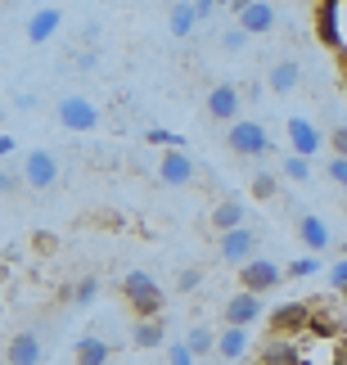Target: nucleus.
Listing matches in <instances>:
<instances>
[{"label":"nucleus","instance_id":"obj_4","mask_svg":"<svg viewBox=\"0 0 347 365\" xmlns=\"http://www.w3.org/2000/svg\"><path fill=\"white\" fill-rule=\"evenodd\" d=\"M284 135H289V153H302V158H321L325 145H329V135H325V131H321V126H316L311 118H302V113L289 118Z\"/></svg>","mask_w":347,"mask_h":365},{"label":"nucleus","instance_id":"obj_23","mask_svg":"<svg viewBox=\"0 0 347 365\" xmlns=\"http://www.w3.org/2000/svg\"><path fill=\"white\" fill-rule=\"evenodd\" d=\"M194 27H199V9H194V0H176V5L167 9V32L172 36H194Z\"/></svg>","mask_w":347,"mask_h":365},{"label":"nucleus","instance_id":"obj_6","mask_svg":"<svg viewBox=\"0 0 347 365\" xmlns=\"http://www.w3.org/2000/svg\"><path fill=\"white\" fill-rule=\"evenodd\" d=\"M311 312H316L311 302H284V307H275V312H271V325H266L271 339H298V334H307Z\"/></svg>","mask_w":347,"mask_h":365},{"label":"nucleus","instance_id":"obj_29","mask_svg":"<svg viewBox=\"0 0 347 365\" xmlns=\"http://www.w3.org/2000/svg\"><path fill=\"white\" fill-rule=\"evenodd\" d=\"M253 199H261V203H271L275 194H280V176H271V172H253Z\"/></svg>","mask_w":347,"mask_h":365},{"label":"nucleus","instance_id":"obj_15","mask_svg":"<svg viewBox=\"0 0 347 365\" xmlns=\"http://www.w3.org/2000/svg\"><path fill=\"white\" fill-rule=\"evenodd\" d=\"M248 347H253V334H248V325H221V329H217V356H221V361H244Z\"/></svg>","mask_w":347,"mask_h":365},{"label":"nucleus","instance_id":"obj_17","mask_svg":"<svg viewBox=\"0 0 347 365\" xmlns=\"http://www.w3.org/2000/svg\"><path fill=\"white\" fill-rule=\"evenodd\" d=\"M234 23H244L253 36H271L275 27H280V14H275V5H271V0H253V5H248V9H244Z\"/></svg>","mask_w":347,"mask_h":365},{"label":"nucleus","instance_id":"obj_21","mask_svg":"<svg viewBox=\"0 0 347 365\" xmlns=\"http://www.w3.org/2000/svg\"><path fill=\"white\" fill-rule=\"evenodd\" d=\"M131 343L145 347V352H154V347H167V325H162V316L135 320V325H131Z\"/></svg>","mask_w":347,"mask_h":365},{"label":"nucleus","instance_id":"obj_35","mask_svg":"<svg viewBox=\"0 0 347 365\" xmlns=\"http://www.w3.org/2000/svg\"><path fill=\"white\" fill-rule=\"evenodd\" d=\"M329 149H334V153H343V158H347V122L329 126Z\"/></svg>","mask_w":347,"mask_h":365},{"label":"nucleus","instance_id":"obj_31","mask_svg":"<svg viewBox=\"0 0 347 365\" xmlns=\"http://www.w3.org/2000/svg\"><path fill=\"white\" fill-rule=\"evenodd\" d=\"M325 176L334 180L338 190H347V158H343V153H329V158H325Z\"/></svg>","mask_w":347,"mask_h":365},{"label":"nucleus","instance_id":"obj_8","mask_svg":"<svg viewBox=\"0 0 347 365\" xmlns=\"http://www.w3.org/2000/svg\"><path fill=\"white\" fill-rule=\"evenodd\" d=\"M239 108H244V86H234V81H217L212 91H207V118L212 122H239Z\"/></svg>","mask_w":347,"mask_h":365},{"label":"nucleus","instance_id":"obj_11","mask_svg":"<svg viewBox=\"0 0 347 365\" xmlns=\"http://www.w3.org/2000/svg\"><path fill=\"white\" fill-rule=\"evenodd\" d=\"M5 361H9V365H46V343H41V334H36V329H19V334H9V343H5Z\"/></svg>","mask_w":347,"mask_h":365},{"label":"nucleus","instance_id":"obj_3","mask_svg":"<svg viewBox=\"0 0 347 365\" xmlns=\"http://www.w3.org/2000/svg\"><path fill=\"white\" fill-rule=\"evenodd\" d=\"M54 113H59V126H63V131H77V135H90V131H100V122H104L100 104H95V100H86V95H63Z\"/></svg>","mask_w":347,"mask_h":365},{"label":"nucleus","instance_id":"obj_42","mask_svg":"<svg viewBox=\"0 0 347 365\" xmlns=\"http://www.w3.org/2000/svg\"><path fill=\"white\" fill-rule=\"evenodd\" d=\"M217 5H234V0H217Z\"/></svg>","mask_w":347,"mask_h":365},{"label":"nucleus","instance_id":"obj_25","mask_svg":"<svg viewBox=\"0 0 347 365\" xmlns=\"http://www.w3.org/2000/svg\"><path fill=\"white\" fill-rule=\"evenodd\" d=\"M100 293H104V284L95 275H81L73 289H68V302L73 307H90V302H100Z\"/></svg>","mask_w":347,"mask_h":365},{"label":"nucleus","instance_id":"obj_18","mask_svg":"<svg viewBox=\"0 0 347 365\" xmlns=\"http://www.w3.org/2000/svg\"><path fill=\"white\" fill-rule=\"evenodd\" d=\"M298 86H302V68H298V59L271 63V73H266V91H271V95H294Z\"/></svg>","mask_w":347,"mask_h":365},{"label":"nucleus","instance_id":"obj_39","mask_svg":"<svg viewBox=\"0 0 347 365\" xmlns=\"http://www.w3.org/2000/svg\"><path fill=\"white\" fill-rule=\"evenodd\" d=\"M14 149H19V140H14V135L5 131V135H0V153H14Z\"/></svg>","mask_w":347,"mask_h":365},{"label":"nucleus","instance_id":"obj_30","mask_svg":"<svg viewBox=\"0 0 347 365\" xmlns=\"http://www.w3.org/2000/svg\"><path fill=\"white\" fill-rule=\"evenodd\" d=\"M145 145H162V149H180V145H185V135H176V131H167V126H149V131H145Z\"/></svg>","mask_w":347,"mask_h":365},{"label":"nucleus","instance_id":"obj_26","mask_svg":"<svg viewBox=\"0 0 347 365\" xmlns=\"http://www.w3.org/2000/svg\"><path fill=\"white\" fill-rule=\"evenodd\" d=\"M280 172H284V180H294V185H307V180H311V158H302V153H284Z\"/></svg>","mask_w":347,"mask_h":365},{"label":"nucleus","instance_id":"obj_32","mask_svg":"<svg viewBox=\"0 0 347 365\" xmlns=\"http://www.w3.org/2000/svg\"><path fill=\"white\" fill-rule=\"evenodd\" d=\"M316 271H321V257H294V262H289V279H307V275H316Z\"/></svg>","mask_w":347,"mask_h":365},{"label":"nucleus","instance_id":"obj_43","mask_svg":"<svg viewBox=\"0 0 347 365\" xmlns=\"http://www.w3.org/2000/svg\"><path fill=\"white\" fill-rule=\"evenodd\" d=\"M343 298H347V289H343Z\"/></svg>","mask_w":347,"mask_h":365},{"label":"nucleus","instance_id":"obj_19","mask_svg":"<svg viewBox=\"0 0 347 365\" xmlns=\"http://www.w3.org/2000/svg\"><path fill=\"white\" fill-rule=\"evenodd\" d=\"M257 365H311L307 356H302V347L294 339H271L266 347H261Z\"/></svg>","mask_w":347,"mask_h":365},{"label":"nucleus","instance_id":"obj_36","mask_svg":"<svg viewBox=\"0 0 347 365\" xmlns=\"http://www.w3.org/2000/svg\"><path fill=\"white\" fill-rule=\"evenodd\" d=\"M23 185H27L23 172H0V194H19Z\"/></svg>","mask_w":347,"mask_h":365},{"label":"nucleus","instance_id":"obj_2","mask_svg":"<svg viewBox=\"0 0 347 365\" xmlns=\"http://www.w3.org/2000/svg\"><path fill=\"white\" fill-rule=\"evenodd\" d=\"M226 145H230V153H239V158H266L275 149V140H271V131L261 122L239 118V122L226 126Z\"/></svg>","mask_w":347,"mask_h":365},{"label":"nucleus","instance_id":"obj_28","mask_svg":"<svg viewBox=\"0 0 347 365\" xmlns=\"http://www.w3.org/2000/svg\"><path fill=\"white\" fill-rule=\"evenodd\" d=\"M248 36H253V32H248L244 23H230L226 32H221V50H226V54H244L248 50Z\"/></svg>","mask_w":347,"mask_h":365},{"label":"nucleus","instance_id":"obj_37","mask_svg":"<svg viewBox=\"0 0 347 365\" xmlns=\"http://www.w3.org/2000/svg\"><path fill=\"white\" fill-rule=\"evenodd\" d=\"M329 289H347V262H334V266H329Z\"/></svg>","mask_w":347,"mask_h":365},{"label":"nucleus","instance_id":"obj_10","mask_svg":"<svg viewBox=\"0 0 347 365\" xmlns=\"http://www.w3.org/2000/svg\"><path fill=\"white\" fill-rule=\"evenodd\" d=\"M158 180L167 190H185L194 185V158L185 149H162V158H158Z\"/></svg>","mask_w":347,"mask_h":365},{"label":"nucleus","instance_id":"obj_12","mask_svg":"<svg viewBox=\"0 0 347 365\" xmlns=\"http://www.w3.org/2000/svg\"><path fill=\"white\" fill-rule=\"evenodd\" d=\"M294 230H298V240H302V248H307V252H325L329 244H334V235H329L325 217L307 212V207H298V217H294Z\"/></svg>","mask_w":347,"mask_h":365},{"label":"nucleus","instance_id":"obj_40","mask_svg":"<svg viewBox=\"0 0 347 365\" xmlns=\"http://www.w3.org/2000/svg\"><path fill=\"white\" fill-rule=\"evenodd\" d=\"M248 5H253V0H234V5H230V14H234V19H239V14H244Z\"/></svg>","mask_w":347,"mask_h":365},{"label":"nucleus","instance_id":"obj_9","mask_svg":"<svg viewBox=\"0 0 347 365\" xmlns=\"http://www.w3.org/2000/svg\"><path fill=\"white\" fill-rule=\"evenodd\" d=\"M23 180L32 190H54L59 185V158H54L50 149H27L23 158Z\"/></svg>","mask_w":347,"mask_h":365},{"label":"nucleus","instance_id":"obj_20","mask_svg":"<svg viewBox=\"0 0 347 365\" xmlns=\"http://www.w3.org/2000/svg\"><path fill=\"white\" fill-rule=\"evenodd\" d=\"M108 352H113V347H108V339L90 329V334H81V339H77V347H73V365H104Z\"/></svg>","mask_w":347,"mask_h":365},{"label":"nucleus","instance_id":"obj_7","mask_svg":"<svg viewBox=\"0 0 347 365\" xmlns=\"http://www.w3.org/2000/svg\"><path fill=\"white\" fill-rule=\"evenodd\" d=\"M284 284V266L271 262V257H253L239 266V289H253V293H271Z\"/></svg>","mask_w":347,"mask_h":365},{"label":"nucleus","instance_id":"obj_1","mask_svg":"<svg viewBox=\"0 0 347 365\" xmlns=\"http://www.w3.org/2000/svg\"><path fill=\"white\" fill-rule=\"evenodd\" d=\"M122 298H127V307L135 312V320L162 316V307H167V293L158 289V279L149 275V271H131V275H122Z\"/></svg>","mask_w":347,"mask_h":365},{"label":"nucleus","instance_id":"obj_5","mask_svg":"<svg viewBox=\"0 0 347 365\" xmlns=\"http://www.w3.org/2000/svg\"><path fill=\"white\" fill-rule=\"evenodd\" d=\"M217 257L226 266H244L257 257V235L253 226H239V230H221L217 235Z\"/></svg>","mask_w":347,"mask_h":365},{"label":"nucleus","instance_id":"obj_24","mask_svg":"<svg viewBox=\"0 0 347 365\" xmlns=\"http://www.w3.org/2000/svg\"><path fill=\"white\" fill-rule=\"evenodd\" d=\"M307 334H311V339H343V320L334 312H325V307H316Z\"/></svg>","mask_w":347,"mask_h":365},{"label":"nucleus","instance_id":"obj_14","mask_svg":"<svg viewBox=\"0 0 347 365\" xmlns=\"http://www.w3.org/2000/svg\"><path fill=\"white\" fill-rule=\"evenodd\" d=\"M343 0H316V41L329 50H343V27H338Z\"/></svg>","mask_w":347,"mask_h":365},{"label":"nucleus","instance_id":"obj_16","mask_svg":"<svg viewBox=\"0 0 347 365\" xmlns=\"http://www.w3.org/2000/svg\"><path fill=\"white\" fill-rule=\"evenodd\" d=\"M59 27H63V9L41 5L32 19H27V41H32V46H46L50 36H59Z\"/></svg>","mask_w":347,"mask_h":365},{"label":"nucleus","instance_id":"obj_41","mask_svg":"<svg viewBox=\"0 0 347 365\" xmlns=\"http://www.w3.org/2000/svg\"><path fill=\"white\" fill-rule=\"evenodd\" d=\"M338 365H347V334L338 339Z\"/></svg>","mask_w":347,"mask_h":365},{"label":"nucleus","instance_id":"obj_38","mask_svg":"<svg viewBox=\"0 0 347 365\" xmlns=\"http://www.w3.org/2000/svg\"><path fill=\"white\" fill-rule=\"evenodd\" d=\"M194 9H199V23L212 19V9H217V0H194Z\"/></svg>","mask_w":347,"mask_h":365},{"label":"nucleus","instance_id":"obj_33","mask_svg":"<svg viewBox=\"0 0 347 365\" xmlns=\"http://www.w3.org/2000/svg\"><path fill=\"white\" fill-rule=\"evenodd\" d=\"M199 352H194L190 343H167V365H194Z\"/></svg>","mask_w":347,"mask_h":365},{"label":"nucleus","instance_id":"obj_34","mask_svg":"<svg viewBox=\"0 0 347 365\" xmlns=\"http://www.w3.org/2000/svg\"><path fill=\"white\" fill-rule=\"evenodd\" d=\"M199 284H203V266H185V271L176 275V289H180V293H194Z\"/></svg>","mask_w":347,"mask_h":365},{"label":"nucleus","instance_id":"obj_13","mask_svg":"<svg viewBox=\"0 0 347 365\" xmlns=\"http://www.w3.org/2000/svg\"><path fill=\"white\" fill-rule=\"evenodd\" d=\"M221 320L226 325H253V320H261V293H253V289L230 293L226 307H221Z\"/></svg>","mask_w":347,"mask_h":365},{"label":"nucleus","instance_id":"obj_27","mask_svg":"<svg viewBox=\"0 0 347 365\" xmlns=\"http://www.w3.org/2000/svg\"><path fill=\"white\" fill-rule=\"evenodd\" d=\"M185 343H190L199 356H212V352H217V329H212V325H190Z\"/></svg>","mask_w":347,"mask_h":365},{"label":"nucleus","instance_id":"obj_22","mask_svg":"<svg viewBox=\"0 0 347 365\" xmlns=\"http://www.w3.org/2000/svg\"><path fill=\"white\" fill-rule=\"evenodd\" d=\"M239 226H248V207H244V199H221V203L212 207V230L221 235V230H239Z\"/></svg>","mask_w":347,"mask_h":365}]
</instances>
